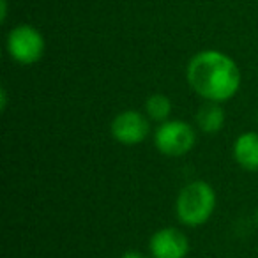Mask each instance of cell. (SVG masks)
<instances>
[{
    "label": "cell",
    "mask_w": 258,
    "mask_h": 258,
    "mask_svg": "<svg viewBox=\"0 0 258 258\" xmlns=\"http://www.w3.org/2000/svg\"><path fill=\"white\" fill-rule=\"evenodd\" d=\"M186 78L204 101L226 103L240 89L242 75L230 55L219 50H202L189 58Z\"/></svg>",
    "instance_id": "cell-1"
},
{
    "label": "cell",
    "mask_w": 258,
    "mask_h": 258,
    "mask_svg": "<svg viewBox=\"0 0 258 258\" xmlns=\"http://www.w3.org/2000/svg\"><path fill=\"white\" fill-rule=\"evenodd\" d=\"M216 209V191L205 180H193L179 191L175 214L186 226H202L212 218Z\"/></svg>",
    "instance_id": "cell-2"
},
{
    "label": "cell",
    "mask_w": 258,
    "mask_h": 258,
    "mask_svg": "<svg viewBox=\"0 0 258 258\" xmlns=\"http://www.w3.org/2000/svg\"><path fill=\"white\" fill-rule=\"evenodd\" d=\"M6 48L15 62L22 66H32L43 58L46 43L39 29L29 23H20L9 30Z\"/></svg>",
    "instance_id": "cell-3"
},
{
    "label": "cell",
    "mask_w": 258,
    "mask_h": 258,
    "mask_svg": "<svg viewBox=\"0 0 258 258\" xmlns=\"http://www.w3.org/2000/svg\"><path fill=\"white\" fill-rule=\"evenodd\" d=\"M197 144V131L191 124L179 118L161 122L154 131V145L161 154L180 158L187 154Z\"/></svg>",
    "instance_id": "cell-4"
},
{
    "label": "cell",
    "mask_w": 258,
    "mask_h": 258,
    "mask_svg": "<svg viewBox=\"0 0 258 258\" xmlns=\"http://www.w3.org/2000/svg\"><path fill=\"white\" fill-rule=\"evenodd\" d=\"M111 137L122 145H138L149 137L151 125H149V117L137 110H125L115 115L110 125Z\"/></svg>",
    "instance_id": "cell-5"
},
{
    "label": "cell",
    "mask_w": 258,
    "mask_h": 258,
    "mask_svg": "<svg viewBox=\"0 0 258 258\" xmlns=\"http://www.w3.org/2000/svg\"><path fill=\"white\" fill-rule=\"evenodd\" d=\"M152 258H186L189 253V239L173 226H165L152 233L149 240Z\"/></svg>",
    "instance_id": "cell-6"
},
{
    "label": "cell",
    "mask_w": 258,
    "mask_h": 258,
    "mask_svg": "<svg viewBox=\"0 0 258 258\" xmlns=\"http://www.w3.org/2000/svg\"><path fill=\"white\" fill-rule=\"evenodd\" d=\"M233 159L247 172H258V133L246 131L235 138Z\"/></svg>",
    "instance_id": "cell-7"
},
{
    "label": "cell",
    "mask_w": 258,
    "mask_h": 258,
    "mask_svg": "<svg viewBox=\"0 0 258 258\" xmlns=\"http://www.w3.org/2000/svg\"><path fill=\"white\" fill-rule=\"evenodd\" d=\"M195 120L202 133L205 135H216L225 127L226 113L221 103H214V101H205L200 108L197 110Z\"/></svg>",
    "instance_id": "cell-8"
},
{
    "label": "cell",
    "mask_w": 258,
    "mask_h": 258,
    "mask_svg": "<svg viewBox=\"0 0 258 258\" xmlns=\"http://www.w3.org/2000/svg\"><path fill=\"white\" fill-rule=\"evenodd\" d=\"M145 115L154 122H165L172 115V101L165 94H151L145 101Z\"/></svg>",
    "instance_id": "cell-9"
},
{
    "label": "cell",
    "mask_w": 258,
    "mask_h": 258,
    "mask_svg": "<svg viewBox=\"0 0 258 258\" xmlns=\"http://www.w3.org/2000/svg\"><path fill=\"white\" fill-rule=\"evenodd\" d=\"M8 18V0H0V22H6Z\"/></svg>",
    "instance_id": "cell-10"
},
{
    "label": "cell",
    "mask_w": 258,
    "mask_h": 258,
    "mask_svg": "<svg viewBox=\"0 0 258 258\" xmlns=\"http://www.w3.org/2000/svg\"><path fill=\"white\" fill-rule=\"evenodd\" d=\"M118 258H145V256L142 253H138V251H125Z\"/></svg>",
    "instance_id": "cell-11"
},
{
    "label": "cell",
    "mask_w": 258,
    "mask_h": 258,
    "mask_svg": "<svg viewBox=\"0 0 258 258\" xmlns=\"http://www.w3.org/2000/svg\"><path fill=\"white\" fill-rule=\"evenodd\" d=\"M256 225H258V209H256Z\"/></svg>",
    "instance_id": "cell-12"
}]
</instances>
